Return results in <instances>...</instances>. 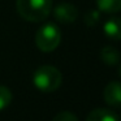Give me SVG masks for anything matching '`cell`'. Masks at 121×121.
I'll use <instances>...</instances> for the list:
<instances>
[{
	"mask_svg": "<svg viewBox=\"0 0 121 121\" xmlns=\"http://www.w3.org/2000/svg\"><path fill=\"white\" fill-rule=\"evenodd\" d=\"M53 0H17L18 14L29 22H42L52 12Z\"/></svg>",
	"mask_w": 121,
	"mask_h": 121,
	"instance_id": "obj_1",
	"label": "cell"
},
{
	"mask_svg": "<svg viewBox=\"0 0 121 121\" xmlns=\"http://www.w3.org/2000/svg\"><path fill=\"white\" fill-rule=\"evenodd\" d=\"M63 74L56 66L40 65L33 73V83L39 91L52 92L61 86Z\"/></svg>",
	"mask_w": 121,
	"mask_h": 121,
	"instance_id": "obj_2",
	"label": "cell"
},
{
	"mask_svg": "<svg viewBox=\"0 0 121 121\" xmlns=\"http://www.w3.org/2000/svg\"><path fill=\"white\" fill-rule=\"evenodd\" d=\"M61 42V31L53 22H46L35 34V44L42 52H52Z\"/></svg>",
	"mask_w": 121,
	"mask_h": 121,
	"instance_id": "obj_3",
	"label": "cell"
},
{
	"mask_svg": "<svg viewBox=\"0 0 121 121\" xmlns=\"http://www.w3.org/2000/svg\"><path fill=\"white\" fill-rule=\"evenodd\" d=\"M52 9L56 21L60 22V24H73L78 16V9L76 8V5H73L69 1H61V3L56 4L55 8L52 7Z\"/></svg>",
	"mask_w": 121,
	"mask_h": 121,
	"instance_id": "obj_4",
	"label": "cell"
},
{
	"mask_svg": "<svg viewBox=\"0 0 121 121\" xmlns=\"http://www.w3.org/2000/svg\"><path fill=\"white\" fill-rule=\"evenodd\" d=\"M104 102L111 107H121V82H109L103 91Z\"/></svg>",
	"mask_w": 121,
	"mask_h": 121,
	"instance_id": "obj_5",
	"label": "cell"
},
{
	"mask_svg": "<svg viewBox=\"0 0 121 121\" xmlns=\"http://www.w3.org/2000/svg\"><path fill=\"white\" fill-rule=\"evenodd\" d=\"M103 31L109 39L121 40V18L111 17L103 24Z\"/></svg>",
	"mask_w": 121,
	"mask_h": 121,
	"instance_id": "obj_6",
	"label": "cell"
},
{
	"mask_svg": "<svg viewBox=\"0 0 121 121\" xmlns=\"http://www.w3.org/2000/svg\"><path fill=\"white\" fill-rule=\"evenodd\" d=\"M100 59L108 66H115L120 64V51L113 46H104L100 51Z\"/></svg>",
	"mask_w": 121,
	"mask_h": 121,
	"instance_id": "obj_7",
	"label": "cell"
},
{
	"mask_svg": "<svg viewBox=\"0 0 121 121\" xmlns=\"http://www.w3.org/2000/svg\"><path fill=\"white\" fill-rule=\"evenodd\" d=\"M86 121H118L116 113L107 108H96L87 115Z\"/></svg>",
	"mask_w": 121,
	"mask_h": 121,
	"instance_id": "obj_8",
	"label": "cell"
},
{
	"mask_svg": "<svg viewBox=\"0 0 121 121\" xmlns=\"http://www.w3.org/2000/svg\"><path fill=\"white\" fill-rule=\"evenodd\" d=\"M96 7L104 13H117L121 11V0H95Z\"/></svg>",
	"mask_w": 121,
	"mask_h": 121,
	"instance_id": "obj_9",
	"label": "cell"
},
{
	"mask_svg": "<svg viewBox=\"0 0 121 121\" xmlns=\"http://www.w3.org/2000/svg\"><path fill=\"white\" fill-rule=\"evenodd\" d=\"M12 99H13V95H12L11 90L7 86L0 85V111L8 108L9 104L12 103Z\"/></svg>",
	"mask_w": 121,
	"mask_h": 121,
	"instance_id": "obj_10",
	"label": "cell"
},
{
	"mask_svg": "<svg viewBox=\"0 0 121 121\" xmlns=\"http://www.w3.org/2000/svg\"><path fill=\"white\" fill-rule=\"evenodd\" d=\"M99 20H100V11L99 9L98 11L92 9V11H89L85 14V24L87 26H94V25H96L99 22Z\"/></svg>",
	"mask_w": 121,
	"mask_h": 121,
	"instance_id": "obj_11",
	"label": "cell"
},
{
	"mask_svg": "<svg viewBox=\"0 0 121 121\" xmlns=\"http://www.w3.org/2000/svg\"><path fill=\"white\" fill-rule=\"evenodd\" d=\"M52 121H78V117L72 112L63 111V112L57 113V115L52 118Z\"/></svg>",
	"mask_w": 121,
	"mask_h": 121,
	"instance_id": "obj_12",
	"label": "cell"
},
{
	"mask_svg": "<svg viewBox=\"0 0 121 121\" xmlns=\"http://www.w3.org/2000/svg\"><path fill=\"white\" fill-rule=\"evenodd\" d=\"M120 76H121V66H120Z\"/></svg>",
	"mask_w": 121,
	"mask_h": 121,
	"instance_id": "obj_13",
	"label": "cell"
}]
</instances>
